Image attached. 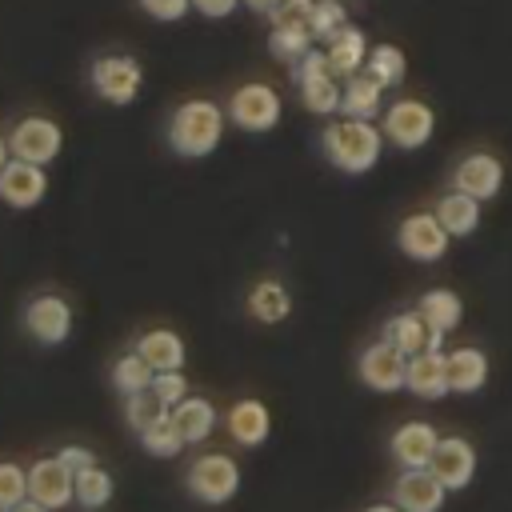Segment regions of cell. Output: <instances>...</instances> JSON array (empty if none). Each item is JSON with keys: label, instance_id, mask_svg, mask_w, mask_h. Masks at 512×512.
I'll return each instance as SVG.
<instances>
[{"label": "cell", "instance_id": "4", "mask_svg": "<svg viewBox=\"0 0 512 512\" xmlns=\"http://www.w3.org/2000/svg\"><path fill=\"white\" fill-rule=\"evenodd\" d=\"M292 80H296L300 100H304V108H308L312 116H332V112H340V92H344V84H340V76H332L328 56H324L320 48L304 52V56L292 64Z\"/></svg>", "mask_w": 512, "mask_h": 512}, {"label": "cell", "instance_id": "46", "mask_svg": "<svg viewBox=\"0 0 512 512\" xmlns=\"http://www.w3.org/2000/svg\"><path fill=\"white\" fill-rule=\"evenodd\" d=\"M344 4H348V0H344Z\"/></svg>", "mask_w": 512, "mask_h": 512}, {"label": "cell", "instance_id": "33", "mask_svg": "<svg viewBox=\"0 0 512 512\" xmlns=\"http://www.w3.org/2000/svg\"><path fill=\"white\" fill-rule=\"evenodd\" d=\"M152 376H156V368H152L136 348L112 364V384H116V392H120V396H132V392L152 388Z\"/></svg>", "mask_w": 512, "mask_h": 512}, {"label": "cell", "instance_id": "45", "mask_svg": "<svg viewBox=\"0 0 512 512\" xmlns=\"http://www.w3.org/2000/svg\"><path fill=\"white\" fill-rule=\"evenodd\" d=\"M8 160H12V148H8V136H0V172H4Z\"/></svg>", "mask_w": 512, "mask_h": 512}, {"label": "cell", "instance_id": "11", "mask_svg": "<svg viewBox=\"0 0 512 512\" xmlns=\"http://www.w3.org/2000/svg\"><path fill=\"white\" fill-rule=\"evenodd\" d=\"M448 240H452V236L444 232V224L436 220V212H412V216H404L400 228H396L400 252L412 256V260H420V264L440 260V256L448 252Z\"/></svg>", "mask_w": 512, "mask_h": 512}, {"label": "cell", "instance_id": "27", "mask_svg": "<svg viewBox=\"0 0 512 512\" xmlns=\"http://www.w3.org/2000/svg\"><path fill=\"white\" fill-rule=\"evenodd\" d=\"M416 312L424 316V324H428L432 332L448 336V332L460 328V320H464V300H460L452 288H432V292L420 296Z\"/></svg>", "mask_w": 512, "mask_h": 512}, {"label": "cell", "instance_id": "32", "mask_svg": "<svg viewBox=\"0 0 512 512\" xmlns=\"http://www.w3.org/2000/svg\"><path fill=\"white\" fill-rule=\"evenodd\" d=\"M364 72H372L384 88H396V84H404V76H408V56H404V48H396V44H376V48H368Z\"/></svg>", "mask_w": 512, "mask_h": 512}, {"label": "cell", "instance_id": "20", "mask_svg": "<svg viewBox=\"0 0 512 512\" xmlns=\"http://www.w3.org/2000/svg\"><path fill=\"white\" fill-rule=\"evenodd\" d=\"M444 372H448V392L452 396H472L488 384V356L480 348H452L444 356Z\"/></svg>", "mask_w": 512, "mask_h": 512}, {"label": "cell", "instance_id": "10", "mask_svg": "<svg viewBox=\"0 0 512 512\" xmlns=\"http://www.w3.org/2000/svg\"><path fill=\"white\" fill-rule=\"evenodd\" d=\"M28 496L52 512L68 508L76 500V472L60 460V456H40L28 468Z\"/></svg>", "mask_w": 512, "mask_h": 512}, {"label": "cell", "instance_id": "40", "mask_svg": "<svg viewBox=\"0 0 512 512\" xmlns=\"http://www.w3.org/2000/svg\"><path fill=\"white\" fill-rule=\"evenodd\" d=\"M236 4H240V0H192V8H196L200 16H208V20H224V16H232Z\"/></svg>", "mask_w": 512, "mask_h": 512}, {"label": "cell", "instance_id": "43", "mask_svg": "<svg viewBox=\"0 0 512 512\" xmlns=\"http://www.w3.org/2000/svg\"><path fill=\"white\" fill-rule=\"evenodd\" d=\"M240 4H248L252 12H264V16H268V12L276 8V0H240Z\"/></svg>", "mask_w": 512, "mask_h": 512}, {"label": "cell", "instance_id": "38", "mask_svg": "<svg viewBox=\"0 0 512 512\" xmlns=\"http://www.w3.org/2000/svg\"><path fill=\"white\" fill-rule=\"evenodd\" d=\"M152 20H160V24H172V20H184L188 16V8H192V0H136Z\"/></svg>", "mask_w": 512, "mask_h": 512}, {"label": "cell", "instance_id": "34", "mask_svg": "<svg viewBox=\"0 0 512 512\" xmlns=\"http://www.w3.org/2000/svg\"><path fill=\"white\" fill-rule=\"evenodd\" d=\"M344 24H348V8H344V0H312L308 28H312L316 40H332Z\"/></svg>", "mask_w": 512, "mask_h": 512}, {"label": "cell", "instance_id": "37", "mask_svg": "<svg viewBox=\"0 0 512 512\" xmlns=\"http://www.w3.org/2000/svg\"><path fill=\"white\" fill-rule=\"evenodd\" d=\"M152 392H156V400H160L164 408H176V404L188 396V376H184V368L156 372V376H152Z\"/></svg>", "mask_w": 512, "mask_h": 512}, {"label": "cell", "instance_id": "15", "mask_svg": "<svg viewBox=\"0 0 512 512\" xmlns=\"http://www.w3.org/2000/svg\"><path fill=\"white\" fill-rule=\"evenodd\" d=\"M452 188L476 196L480 204L492 200L504 188V164L492 152H468L456 168H452Z\"/></svg>", "mask_w": 512, "mask_h": 512}, {"label": "cell", "instance_id": "24", "mask_svg": "<svg viewBox=\"0 0 512 512\" xmlns=\"http://www.w3.org/2000/svg\"><path fill=\"white\" fill-rule=\"evenodd\" d=\"M384 340L396 344L404 356H416V352H424V348H440L444 336L432 332L420 312H396V316L384 324Z\"/></svg>", "mask_w": 512, "mask_h": 512}, {"label": "cell", "instance_id": "41", "mask_svg": "<svg viewBox=\"0 0 512 512\" xmlns=\"http://www.w3.org/2000/svg\"><path fill=\"white\" fill-rule=\"evenodd\" d=\"M56 456H60V460H64V464H68L72 472H80V468H88V464H96V456H92L88 448H80V444H68V448H60Z\"/></svg>", "mask_w": 512, "mask_h": 512}, {"label": "cell", "instance_id": "44", "mask_svg": "<svg viewBox=\"0 0 512 512\" xmlns=\"http://www.w3.org/2000/svg\"><path fill=\"white\" fill-rule=\"evenodd\" d=\"M364 512H404V508H400L396 500H384V504H368Z\"/></svg>", "mask_w": 512, "mask_h": 512}, {"label": "cell", "instance_id": "25", "mask_svg": "<svg viewBox=\"0 0 512 512\" xmlns=\"http://www.w3.org/2000/svg\"><path fill=\"white\" fill-rule=\"evenodd\" d=\"M432 212H436V220L444 224L448 236H472L480 228V200L468 196V192H456V188L444 192Z\"/></svg>", "mask_w": 512, "mask_h": 512}, {"label": "cell", "instance_id": "14", "mask_svg": "<svg viewBox=\"0 0 512 512\" xmlns=\"http://www.w3.org/2000/svg\"><path fill=\"white\" fill-rule=\"evenodd\" d=\"M48 196V172L44 164H28V160H8L4 172H0V200L16 212L24 208H36L40 200Z\"/></svg>", "mask_w": 512, "mask_h": 512}, {"label": "cell", "instance_id": "35", "mask_svg": "<svg viewBox=\"0 0 512 512\" xmlns=\"http://www.w3.org/2000/svg\"><path fill=\"white\" fill-rule=\"evenodd\" d=\"M160 412H168L160 400H156V392L152 388H144V392H132V396H124V420H128V428L132 432H140V428H148Z\"/></svg>", "mask_w": 512, "mask_h": 512}, {"label": "cell", "instance_id": "7", "mask_svg": "<svg viewBox=\"0 0 512 512\" xmlns=\"http://www.w3.org/2000/svg\"><path fill=\"white\" fill-rule=\"evenodd\" d=\"M384 140L388 144H396V148H404V152H416V148H424L428 140H432V132H436V112L424 104V100H416V96H404V100H392L388 108H384Z\"/></svg>", "mask_w": 512, "mask_h": 512}, {"label": "cell", "instance_id": "22", "mask_svg": "<svg viewBox=\"0 0 512 512\" xmlns=\"http://www.w3.org/2000/svg\"><path fill=\"white\" fill-rule=\"evenodd\" d=\"M328 48H324V56H328V68H332V76H356L360 68H364V60H368V36H364V28H356V24H344L332 40H324Z\"/></svg>", "mask_w": 512, "mask_h": 512}, {"label": "cell", "instance_id": "30", "mask_svg": "<svg viewBox=\"0 0 512 512\" xmlns=\"http://www.w3.org/2000/svg\"><path fill=\"white\" fill-rule=\"evenodd\" d=\"M140 444L156 460H172V456H180L188 448L184 436H180V428H176V420H172V412H160L148 428H140Z\"/></svg>", "mask_w": 512, "mask_h": 512}, {"label": "cell", "instance_id": "2", "mask_svg": "<svg viewBox=\"0 0 512 512\" xmlns=\"http://www.w3.org/2000/svg\"><path fill=\"white\" fill-rule=\"evenodd\" d=\"M220 136H224V108L216 100H200V96L184 100L168 120V144L176 156H188V160L216 152Z\"/></svg>", "mask_w": 512, "mask_h": 512}, {"label": "cell", "instance_id": "16", "mask_svg": "<svg viewBox=\"0 0 512 512\" xmlns=\"http://www.w3.org/2000/svg\"><path fill=\"white\" fill-rule=\"evenodd\" d=\"M444 496H448V488L432 476V468H400V476L392 484V500L404 512H440Z\"/></svg>", "mask_w": 512, "mask_h": 512}, {"label": "cell", "instance_id": "3", "mask_svg": "<svg viewBox=\"0 0 512 512\" xmlns=\"http://www.w3.org/2000/svg\"><path fill=\"white\" fill-rule=\"evenodd\" d=\"M88 80H92V92H96L104 104L124 108V104H132V100L140 96V88H144V68H140V60L128 56V52H104V56L92 60Z\"/></svg>", "mask_w": 512, "mask_h": 512}, {"label": "cell", "instance_id": "17", "mask_svg": "<svg viewBox=\"0 0 512 512\" xmlns=\"http://www.w3.org/2000/svg\"><path fill=\"white\" fill-rule=\"evenodd\" d=\"M224 428L228 436L240 444V448H260L272 432V416H268V404L256 400V396H244L236 400L228 412H224Z\"/></svg>", "mask_w": 512, "mask_h": 512}, {"label": "cell", "instance_id": "23", "mask_svg": "<svg viewBox=\"0 0 512 512\" xmlns=\"http://www.w3.org/2000/svg\"><path fill=\"white\" fill-rule=\"evenodd\" d=\"M168 412H172V420H176L184 444H204V440L216 432V424H220L216 404H212L208 396H192V392H188L176 408H168Z\"/></svg>", "mask_w": 512, "mask_h": 512}, {"label": "cell", "instance_id": "26", "mask_svg": "<svg viewBox=\"0 0 512 512\" xmlns=\"http://www.w3.org/2000/svg\"><path fill=\"white\" fill-rule=\"evenodd\" d=\"M136 352H140L156 372L184 368V356H188V348H184L180 332H172V328H148V332L136 340Z\"/></svg>", "mask_w": 512, "mask_h": 512}, {"label": "cell", "instance_id": "36", "mask_svg": "<svg viewBox=\"0 0 512 512\" xmlns=\"http://www.w3.org/2000/svg\"><path fill=\"white\" fill-rule=\"evenodd\" d=\"M20 500H28V468H20L16 460H0V512L16 508Z\"/></svg>", "mask_w": 512, "mask_h": 512}, {"label": "cell", "instance_id": "18", "mask_svg": "<svg viewBox=\"0 0 512 512\" xmlns=\"http://www.w3.org/2000/svg\"><path fill=\"white\" fill-rule=\"evenodd\" d=\"M436 444H440V432H436L428 420H408V424H400V428L392 432V440H388L392 460H396L400 468H428Z\"/></svg>", "mask_w": 512, "mask_h": 512}, {"label": "cell", "instance_id": "39", "mask_svg": "<svg viewBox=\"0 0 512 512\" xmlns=\"http://www.w3.org/2000/svg\"><path fill=\"white\" fill-rule=\"evenodd\" d=\"M312 12V0H276V8L268 12L272 24H284V20H308Z\"/></svg>", "mask_w": 512, "mask_h": 512}, {"label": "cell", "instance_id": "12", "mask_svg": "<svg viewBox=\"0 0 512 512\" xmlns=\"http://www.w3.org/2000/svg\"><path fill=\"white\" fill-rule=\"evenodd\" d=\"M356 372H360V380H364L372 392H384V396H392V392H400V388H404L408 356H404L396 344H388V340L380 336L376 344H368V348L360 352V364H356Z\"/></svg>", "mask_w": 512, "mask_h": 512}, {"label": "cell", "instance_id": "8", "mask_svg": "<svg viewBox=\"0 0 512 512\" xmlns=\"http://www.w3.org/2000/svg\"><path fill=\"white\" fill-rule=\"evenodd\" d=\"M8 148L16 160H28V164H52L64 148V132L56 120L48 116H24L16 120V128L8 132Z\"/></svg>", "mask_w": 512, "mask_h": 512}, {"label": "cell", "instance_id": "29", "mask_svg": "<svg viewBox=\"0 0 512 512\" xmlns=\"http://www.w3.org/2000/svg\"><path fill=\"white\" fill-rule=\"evenodd\" d=\"M268 48L280 64H296L304 52L316 48V36L308 28V20H284V24H272V36H268Z\"/></svg>", "mask_w": 512, "mask_h": 512}, {"label": "cell", "instance_id": "42", "mask_svg": "<svg viewBox=\"0 0 512 512\" xmlns=\"http://www.w3.org/2000/svg\"><path fill=\"white\" fill-rule=\"evenodd\" d=\"M8 512H52V508H44V504H36V500L28 496V500H20V504H16V508H8Z\"/></svg>", "mask_w": 512, "mask_h": 512}, {"label": "cell", "instance_id": "28", "mask_svg": "<svg viewBox=\"0 0 512 512\" xmlns=\"http://www.w3.org/2000/svg\"><path fill=\"white\" fill-rule=\"evenodd\" d=\"M248 312H252V320H260V324H280V320H288V312H292V292H288L280 280H256V284L248 288Z\"/></svg>", "mask_w": 512, "mask_h": 512}, {"label": "cell", "instance_id": "19", "mask_svg": "<svg viewBox=\"0 0 512 512\" xmlns=\"http://www.w3.org/2000/svg\"><path fill=\"white\" fill-rule=\"evenodd\" d=\"M404 388L416 400H440L448 396V372H444V352L440 348H424L416 356H408V372H404Z\"/></svg>", "mask_w": 512, "mask_h": 512}, {"label": "cell", "instance_id": "5", "mask_svg": "<svg viewBox=\"0 0 512 512\" xmlns=\"http://www.w3.org/2000/svg\"><path fill=\"white\" fill-rule=\"evenodd\" d=\"M280 116H284V100L264 80H248L228 96V120L244 132H272Z\"/></svg>", "mask_w": 512, "mask_h": 512}, {"label": "cell", "instance_id": "13", "mask_svg": "<svg viewBox=\"0 0 512 512\" xmlns=\"http://www.w3.org/2000/svg\"><path fill=\"white\" fill-rule=\"evenodd\" d=\"M428 468H432V476H436L448 492L468 488L472 476H476V448H472V440H468V436H440V444H436Z\"/></svg>", "mask_w": 512, "mask_h": 512}, {"label": "cell", "instance_id": "6", "mask_svg": "<svg viewBox=\"0 0 512 512\" xmlns=\"http://www.w3.org/2000/svg\"><path fill=\"white\" fill-rule=\"evenodd\" d=\"M184 484L200 504H228L240 492V464L224 452H204L192 460Z\"/></svg>", "mask_w": 512, "mask_h": 512}, {"label": "cell", "instance_id": "21", "mask_svg": "<svg viewBox=\"0 0 512 512\" xmlns=\"http://www.w3.org/2000/svg\"><path fill=\"white\" fill-rule=\"evenodd\" d=\"M384 112V84L372 72H356L344 80L340 92V116H356V120H376Z\"/></svg>", "mask_w": 512, "mask_h": 512}, {"label": "cell", "instance_id": "31", "mask_svg": "<svg viewBox=\"0 0 512 512\" xmlns=\"http://www.w3.org/2000/svg\"><path fill=\"white\" fill-rule=\"evenodd\" d=\"M112 492H116V480H112L108 468L88 464V468L76 472V504H80V508L96 512V508H104V504L112 500Z\"/></svg>", "mask_w": 512, "mask_h": 512}, {"label": "cell", "instance_id": "1", "mask_svg": "<svg viewBox=\"0 0 512 512\" xmlns=\"http://www.w3.org/2000/svg\"><path fill=\"white\" fill-rule=\"evenodd\" d=\"M320 148L324 156L348 172V176H364L376 168L380 152H384V132L372 120H356V116H340L320 132Z\"/></svg>", "mask_w": 512, "mask_h": 512}, {"label": "cell", "instance_id": "9", "mask_svg": "<svg viewBox=\"0 0 512 512\" xmlns=\"http://www.w3.org/2000/svg\"><path fill=\"white\" fill-rule=\"evenodd\" d=\"M24 328L36 344L44 348H56L72 336V304L56 292H40L24 304Z\"/></svg>", "mask_w": 512, "mask_h": 512}]
</instances>
